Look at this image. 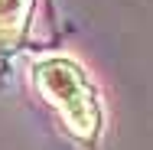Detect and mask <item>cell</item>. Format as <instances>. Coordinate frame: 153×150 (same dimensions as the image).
Segmentation results:
<instances>
[{"label":"cell","mask_w":153,"mask_h":150,"mask_svg":"<svg viewBox=\"0 0 153 150\" xmlns=\"http://www.w3.org/2000/svg\"><path fill=\"white\" fill-rule=\"evenodd\" d=\"M33 82L39 95L56 104L62 118L68 121V127L78 137H91L101 124V104L94 98V88L85 75V69L68 56H52V59H39L33 65Z\"/></svg>","instance_id":"1"},{"label":"cell","mask_w":153,"mask_h":150,"mask_svg":"<svg viewBox=\"0 0 153 150\" xmlns=\"http://www.w3.org/2000/svg\"><path fill=\"white\" fill-rule=\"evenodd\" d=\"M30 0H0V36H13L26 23Z\"/></svg>","instance_id":"2"}]
</instances>
